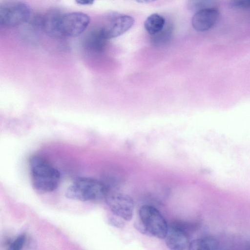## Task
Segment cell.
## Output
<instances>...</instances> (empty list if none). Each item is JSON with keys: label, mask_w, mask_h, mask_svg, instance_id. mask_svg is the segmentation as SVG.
<instances>
[{"label": "cell", "mask_w": 250, "mask_h": 250, "mask_svg": "<svg viewBox=\"0 0 250 250\" xmlns=\"http://www.w3.org/2000/svg\"><path fill=\"white\" fill-rule=\"evenodd\" d=\"M95 0H76L77 3L81 5H90L93 3Z\"/></svg>", "instance_id": "obj_19"}, {"label": "cell", "mask_w": 250, "mask_h": 250, "mask_svg": "<svg viewBox=\"0 0 250 250\" xmlns=\"http://www.w3.org/2000/svg\"><path fill=\"white\" fill-rule=\"evenodd\" d=\"M62 14L57 10H51L42 17V29L48 35L54 38L63 37L60 29Z\"/></svg>", "instance_id": "obj_10"}, {"label": "cell", "mask_w": 250, "mask_h": 250, "mask_svg": "<svg viewBox=\"0 0 250 250\" xmlns=\"http://www.w3.org/2000/svg\"><path fill=\"white\" fill-rule=\"evenodd\" d=\"M107 39L104 35L101 27L96 28L90 31L85 37L84 43L86 47L92 51H103Z\"/></svg>", "instance_id": "obj_11"}, {"label": "cell", "mask_w": 250, "mask_h": 250, "mask_svg": "<svg viewBox=\"0 0 250 250\" xmlns=\"http://www.w3.org/2000/svg\"><path fill=\"white\" fill-rule=\"evenodd\" d=\"M29 165L32 185L36 190L48 192L58 188L60 181V172L48 161L35 156L31 158Z\"/></svg>", "instance_id": "obj_1"}, {"label": "cell", "mask_w": 250, "mask_h": 250, "mask_svg": "<svg viewBox=\"0 0 250 250\" xmlns=\"http://www.w3.org/2000/svg\"><path fill=\"white\" fill-rule=\"evenodd\" d=\"M90 18L82 12L62 14L60 29L62 36L76 37L82 34L88 26Z\"/></svg>", "instance_id": "obj_6"}, {"label": "cell", "mask_w": 250, "mask_h": 250, "mask_svg": "<svg viewBox=\"0 0 250 250\" xmlns=\"http://www.w3.org/2000/svg\"><path fill=\"white\" fill-rule=\"evenodd\" d=\"M109 223L112 226L117 228H122L124 226L123 220H124L121 217L113 214V216H111L109 218Z\"/></svg>", "instance_id": "obj_18"}, {"label": "cell", "mask_w": 250, "mask_h": 250, "mask_svg": "<svg viewBox=\"0 0 250 250\" xmlns=\"http://www.w3.org/2000/svg\"><path fill=\"white\" fill-rule=\"evenodd\" d=\"M218 17L219 11L214 7L201 10L195 13L192 17V27L199 32L207 31L215 25Z\"/></svg>", "instance_id": "obj_8"}, {"label": "cell", "mask_w": 250, "mask_h": 250, "mask_svg": "<svg viewBox=\"0 0 250 250\" xmlns=\"http://www.w3.org/2000/svg\"><path fill=\"white\" fill-rule=\"evenodd\" d=\"M105 24L101 27L108 40L118 37L128 31L133 25L134 19L128 15H112Z\"/></svg>", "instance_id": "obj_7"}, {"label": "cell", "mask_w": 250, "mask_h": 250, "mask_svg": "<svg viewBox=\"0 0 250 250\" xmlns=\"http://www.w3.org/2000/svg\"><path fill=\"white\" fill-rule=\"evenodd\" d=\"M108 188L103 182L90 178L77 177L68 187L65 195L83 202L105 199Z\"/></svg>", "instance_id": "obj_2"}, {"label": "cell", "mask_w": 250, "mask_h": 250, "mask_svg": "<svg viewBox=\"0 0 250 250\" xmlns=\"http://www.w3.org/2000/svg\"><path fill=\"white\" fill-rule=\"evenodd\" d=\"M166 244L172 250H189L190 242L185 230L177 226L168 227L167 234L164 238Z\"/></svg>", "instance_id": "obj_9"}, {"label": "cell", "mask_w": 250, "mask_h": 250, "mask_svg": "<svg viewBox=\"0 0 250 250\" xmlns=\"http://www.w3.org/2000/svg\"><path fill=\"white\" fill-rule=\"evenodd\" d=\"M105 200L113 214L126 221L131 220L134 204L130 196L123 193L111 192L108 189Z\"/></svg>", "instance_id": "obj_5"}, {"label": "cell", "mask_w": 250, "mask_h": 250, "mask_svg": "<svg viewBox=\"0 0 250 250\" xmlns=\"http://www.w3.org/2000/svg\"><path fill=\"white\" fill-rule=\"evenodd\" d=\"M217 243L210 238H203L195 239L190 242L189 250H206L216 249Z\"/></svg>", "instance_id": "obj_14"}, {"label": "cell", "mask_w": 250, "mask_h": 250, "mask_svg": "<svg viewBox=\"0 0 250 250\" xmlns=\"http://www.w3.org/2000/svg\"><path fill=\"white\" fill-rule=\"evenodd\" d=\"M173 32V26L169 24L165 25L164 28L157 33L151 35V41L155 46H162L169 42Z\"/></svg>", "instance_id": "obj_13"}, {"label": "cell", "mask_w": 250, "mask_h": 250, "mask_svg": "<svg viewBox=\"0 0 250 250\" xmlns=\"http://www.w3.org/2000/svg\"><path fill=\"white\" fill-rule=\"evenodd\" d=\"M139 216L146 234L159 239L165 238L168 226L157 208L150 205H144L140 208Z\"/></svg>", "instance_id": "obj_4"}, {"label": "cell", "mask_w": 250, "mask_h": 250, "mask_svg": "<svg viewBox=\"0 0 250 250\" xmlns=\"http://www.w3.org/2000/svg\"><path fill=\"white\" fill-rule=\"evenodd\" d=\"M139 3H149L151 2L157 0H136Z\"/></svg>", "instance_id": "obj_20"}, {"label": "cell", "mask_w": 250, "mask_h": 250, "mask_svg": "<svg viewBox=\"0 0 250 250\" xmlns=\"http://www.w3.org/2000/svg\"><path fill=\"white\" fill-rule=\"evenodd\" d=\"M166 21L162 16L154 13L148 16L144 22L146 31L151 35L160 31L165 26Z\"/></svg>", "instance_id": "obj_12"}, {"label": "cell", "mask_w": 250, "mask_h": 250, "mask_svg": "<svg viewBox=\"0 0 250 250\" xmlns=\"http://www.w3.org/2000/svg\"><path fill=\"white\" fill-rule=\"evenodd\" d=\"M229 6L234 9H244L250 7V0H230Z\"/></svg>", "instance_id": "obj_17"}, {"label": "cell", "mask_w": 250, "mask_h": 250, "mask_svg": "<svg viewBox=\"0 0 250 250\" xmlns=\"http://www.w3.org/2000/svg\"><path fill=\"white\" fill-rule=\"evenodd\" d=\"M213 0H188V7L195 13L206 8L213 7Z\"/></svg>", "instance_id": "obj_15"}, {"label": "cell", "mask_w": 250, "mask_h": 250, "mask_svg": "<svg viewBox=\"0 0 250 250\" xmlns=\"http://www.w3.org/2000/svg\"><path fill=\"white\" fill-rule=\"evenodd\" d=\"M31 11L25 3L18 0H7L0 5V24L10 28L18 26L27 21Z\"/></svg>", "instance_id": "obj_3"}, {"label": "cell", "mask_w": 250, "mask_h": 250, "mask_svg": "<svg viewBox=\"0 0 250 250\" xmlns=\"http://www.w3.org/2000/svg\"><path fill=\"white\" fill-rule=\"evenodd\" d=\"M26 239V235L24 234H21L18 235L10 244L9 249L10 250H21L25 243Z\"/></svg>", "instance_id": "obj_16"}]
</instances>
